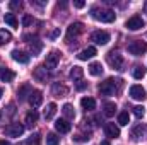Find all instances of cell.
I'll use <instances>...</instances> for the list:
<instances>
[{"label":"cell","mask_w":147,"mask_h":145,"mask_svg":"<svg viewBox=\"0 0 147 145\" xmlns=\"http://www.w3.org/2000/svg\"><path fill=\"white\" fill-rule=\"evenodd\" d=\"M91 15L96 21H101V22H113L116 19V14L113 10H110V9H98V7H94L91 10Z\"/></svg>","instance_id":"6da1fadb"},{"label":"cell","mask_w":147,"mask_h":145,"mask_svg":"<svg viewBox=\"0 0 147 145\" xmlns=\"http://www.w3.org/2000/svg\"><path fill=\"white\" fill-rule=\"evenodd\" d=\"M121 80H115V79H106L105 82L99 84V94L101 96H113L118 89H116V84H120Z\"/></svg>","instance_id":"7a4b0ae2"},{"label":"cell","mask_w":147,"mask_h":145,"mask_svg":"<svg viewBox=\"0 0 147 145\" xmlns=\"http://www.w3.org/2000/svg\"><path fill=\"white\" fill-rule=\"evenodd\" d=\"M127 50H128V53L134 55V56H142V55L147 51V43L142 41V39H135V41L128 43Z\"/></svg>","instance_id":"3957f363"},{"label":"cell","mask_w":147,"mask_h":145,"mask_svg":"<svg viewBox=\"0 0 147 145\" xmlns=\"http://www.w3.org/2000/svg\"><path fill=\"white\" fill-rule=\"evenodd\" d=\"M60 58H62V53H60V51H57V50L50 51V53L46 55L45 68H46V70H55V68H57V65H58V62H60Z\"/></svg>","instance_id":"277c9868"},{"label":"cell","mask_w":147,"mask_h":145,"mask_svg":"<svg viewBox=\"0 0 147 145\" xmlns=\"http://www.w3.org/2000/svg\"><path fill=\"white\" fill-rule=\"evenodd\" d=\"M106 60H108V63H110L111 68L121 70V67H123V56H121L118 51H110L108 56H106Z\"/></svg>","instance_id":"5b68a950"},{"label":"cell","mask_w":147,"mask_h":145,"mask_svg":"<svg viewBox=\"0 0 147 145\" xmlns=\"http://www.w3.org/2000/svg\"><path fill=\"white\" fill-rule=\"evenodd\" d=\"M22 133H24V126H22L21 123H10V125L5 126V135H7V137L19 138Z\"/></svg>","instance_id":"8992f818"},{"label":"cell","mask_w":147,"mask_h":145,"mask_svg":"<svg viewBox=\"0 0 147 145\" xmlns=\"http://www.w3.org/2000/svg\"><path fill=\"white\" fill-rule=\"evenodd\" d=\"M127 29H130V31H139V29H142L144 26H146V22H144V19L140 17V15H134V17H130L128 21H127Z\"/></svg>","instance_id":"52a82bcc"},{"label":"cell","mask_w":147,"mask_h":145,"mask_svg":"<svg viewBox=\"0 0 147 145\" xmlns=\"http://www.w3.org/2000/svg\"><path fill=\"white\" fill-rule=\"evenodd\" d=\"M82 31H84V24L82 22H74V24H70L69 29H67V41H72V38H77Z\"/></svg>","instance_id":"ba28073f"},{"label":"cell","mask_w":147,"mask_h":145,"mask_svg":"<svg viewBox=\"0 0 147 145\" xmlns=\"http://www.w3.org/2000/svg\"><path fill=\"white\" fill-rule=\"evenodd\" d=\"M132 138L135 142H140V140H147V125H139L132 130Z\"/></svg>","instance_id":"9c48e42d"},{"label":"cell","mask_w":147,"mask_h":145,"mask_svg":"<svg viewBox=\"0 0 147 145\" xmlns=\"http://www.w3.org/2000/svg\"><path fill=\"white\" fill-rule=\"evenodd\" d=\"M91 39L96 43V44H106L108 41H110V34L106 33V31H94L92 34H91Z\"/></svg>","instance_id":"30bf717a"},{"label":"cell","mask_w":147,"mask_h":145,"mask_svg":"<svg viewBox=\"0 0 147 145\" xmlns=\"http://www.w3.org/2000/svg\"><path fill=\"white\" fill-rule=\"evenodd\" d=\"M130 97L135 101H144L146 99V89L142 85H132L130 87Z\"/></svg>","instance_id":"8fae6325"},{"label":"cell","mask_w":147,"mask_h":145,"mask_svg":"<svg viewBox=\"0 0 147 145\" xmlns=\"http://www.w3.org/2000/svg\"><path fill=\"white\" fill-rule=\"evenodd\" d=\"M105 133H106V137H110V138H118V137H120V128H118L115 123H106V125H105Z\"/></svg>","instance_id":"7c38bea8"},{"label":"cell","mask_w":147,"mask_h":145,"mask_svg":"<svg viewBox=\"0 0 147 145\" xmlns=\"http://www.w3.org/2000/svg\"><path fill=\"white\" fill-rule=\"evenodd\" d=\"M24 39L29 43V48H31V51H33L34 55L41 51V43L38 41V38H36V36H29V34H26V36H24Z\"/></svg>","instance_id":"4fadbf2b"},{"label":"cell","mask_w":147,"mask_h":145,"mask_svg":"<svg viewBox=\"0 0 147 145\" xmlns=\"http://www.w3.org/2000/svg\"><path fill=\"white\" fill-rule=\"evenodd\" d=\"M41 103H43V92L41 91H33L31 96H29V104L33 108H38V106H41Z\"/></svg>","instance_id":"5bb4252c"},{"label":"cell","mask_w":147,"mask_h":145,"mask_svg":"<svg viewBox=\"0 0 147 145\" xmlns=\"http://www.w3.org/2000/svg\"><path fill=\"white\" fill-rule=\"evenodd\" d=\"M96 53H98V51H96L94 46H87L86 50H82V51L77 55V58H79V60H89V58L96 56Z\"/></svg>","instance_id":"9a60e30c"},{"label":"cell","mask_w":147,"mask_h":145,"mask_svg":"<svg viewBox=\"0 0 147 145\" xmlns=\"http://www.w3.org/2000/svg\"><path fill=\"white\" fill-rule=\"evenodd\" d=\"M31 92H33V89H31V85H29V84H24V85H21V89L17 91V97H19V101L29 99Z\"/></svg>","instance_id":"2e32d148"},{"label":"cell","mask_w":147,"mask_h":145,"mask_svg":"<svg viewBox=\"0 0 147 145\" xmlns=\"http://www.w3.org/2000/svg\"><path fill=\"white\" fill-rule=\"evenodd\" d=\"M10 55H12V58H14L17 63H28V62H29V55H26V53L21 51V50H14Z\"/></svg>","instance_id":"e0dca14e"},{"label":"cell","mask_w":147,"mask_h":145,"mask_svg":"<svg viewBox=\"0 0 147 145\" xmlns=\"http://www.w3.org/2000/svg\"><path fill=\"white\" fill-rule=\"evenodd\" d=\"M55 128H57V132H60V133H69L70 132V123L67 121V119H57L55 121Z\"/></svg>","instance_id":"ac0fdd59"},{"label":"cell","mask_w":147,"mask_h":145,"mask_svg":"<svg viewBox=\"0 0 147 145\" xmlns=\"http://www.w3.org/2000/svg\"><path fill=\"white\" fill-rule=\"evenodd\" d=\"M14 77H16V73L12 72L10 68L0 67V80L2 82H10V80H14Z\"/></svg>","instance_id":"d6986e66"},{"label":"cell","mask_w":147,"mask_h":145,"mask_svg":"<svg viewBox=\"0 0 147 145\" xmlns=\"http://www.w3.org/2000/svg\"><path fill=\"white\" fill-rule=\"evenodd\" d=\"M51 92H53V96H57V97H63V96L67 94V87L62 85V84H53Z\"/></svg>","instance_id":"ffe728a7"},{"label":"cell","mask_w":147,"mask_h":145,"mask_svg":"<svg viewBox=\"0 0 147 145\" xmlns=\"http://www.w3.org/2000/svg\"><path fill=\"white\" fill-rule=\"evenodd\" d=\"M80 106L86 109V111H92V109L96 108V101L92 97H82L80 99Z\"/></svg>","instance_id":"44dd1931"},{"label":"cell","mask_w":147,"mask_h":145,"mask_svg":"<svg viewBox=\"0 0 147 145\" xmlns=\"http://www.w3.org/2000/svg\"><path fill=\"white\" fill-rule=\"evenodd\" d=\"M115 111H116V104H115V103L108 101V103H105V104H103V113H105V116L111 118V116L115 114Z\"/></svg>","instance_id":"7402d4cb"},{"label":"cell","mask_w":147,"mask_h":145,"mask_svg":"<svg viewBox=\"0 0 147 145\" xmlns=\"http://www.w3.org/2000/svg\"><path fill=\"white\" fill-rule=\"evenodd\" d=\"M89 73L94 75V77L101 75V73H103V65H101L99 62H92V63L89 65Z\"/></svg>","instance_id":"603a6c76"},{"label":"cell","mask_w":147,"mask_h":145,"mask_svg":"<svg viewBox=\"0 0 147 145\" xmlns=\"http://www.w3.org/2000/svg\"><path fill=\"white\" fill-rule=\"evenodd\" d=\"M14 113H16V109H14V104L7 106V109L3 108V111L0 113V123H2L3 119H9V118H12V116H14Z\"/></svg>","instance_id":"cb8c5ba5"},{"label":"cell","mask_w":147,"mask_h":145,"mask_svg":"<svg viewBox=\"0 0 147 145\" xmlns=\"http://www.w3.org/2000/svg\"><path fill=\"white\" fill-rule=\"evenodd\" d=\"M55 113H57V104L55 103H50L46 106V109H45V119H51L55 116Z\"/></svg>","instance_id":"d4e9b609"},{"label":"cell","mask_w":147,"mask_h":145,"mask_svg":"<svg viewBox=\"0 0 147 145\" xmlns=\"http://www.w3.org/2000/svg\"><path fill=\"white\" fill-rule=\"evenodd\" d=\"M82 75H84V70H82L80 67H74L72 70H70V77H72L74 82H79V80H82Z\"/></svg>","instance_id":"484cf974"},{"label":"cell","mask_w":147,"mask_h":145,"mask_svg":"<svg viewBox=\"0 0 147 145\" xmlns=\"http://www.w3.org/2000/svg\"><path fill=\"white\" fill-rule=\"evenodd\" d=\"M33 75H34L36 80H41L43 82V80H46V68L45 67H38V68H34V73Z\"/></svg>","instance_id":"4316f807"},{"label":"cell","mask_w":147,"mask_h":145,"mask_svg":"<svg viewBox=\"0 0 147 145\" xmlns=\"http://www.w3.org/2000/svg\"><path fill=\"white\" fill-rule=\"evenodd\" d=\"M62 111H63V114H65V118H67V121H69V119H74V118H75V111H74L72 104H65Z\"/></svg>","instance_id":"83f0119b"},{"label":"cell","mask_w":147,"mask_h":145,"mask_svg":"<svg viewBox=\"0 0 147 145\" xmlns=\"http://www.w3.org/2000/svg\"><path fill=\"white\" fill-rule=\"evenodd\" d=\"M10 39H12V34H10L9 31H5V29H0V46L7 44Z\"/></svg>","instance_id":"f1b7e54d"},{"label":"cell","mask_w":147,"mask_h":145,"mask_svg":"<svg viewBox=\"0 0 147 145\" xmlns=\"http://www.w3.org/2000/svg\"><path fill=\"white\" fill-rule=\"evenodd\" d=\"M36 121H38V113L34 109H31V111L26 114V123H28V125H34Z\"/></svg>","instance_id":"f546056e"},{"label":"cell","mask_w":147,"mask_h":145,"mask_svg":"<svg viewBox=\"0 0 147 145\" xmlns=\"http://www.w3.org/2000/svg\"><path fill=\"white\" fill-rule=\"evenodd\" d=\"M118 123H120V125H123V126L130 123V116H128V113H127V111H123V113H120V114H118Z\"/></svg>","instance_id":"4dcf8cb0"},{"label":"cell","mask_w":147,"mask_h":145,"mask_svg":"<svg viewBox=\"0 0 147 145\" xmlns=\"http://www.w3.org/2000/svg\"><path fill=\"white\" fill-rule=\"evenodd\" d=\"M58 144H60V138L55 133H48L46 135V145H58Z\"/></svg>","instance_id":"1f68e13d"},{"label":"cell","mask_w":147,"mask_h":145,"mask_svg":"<svg viewBox=\"0 0 147 145\" xmlns=\"http://www.w3.org/2000/svg\"><path fill=\"white\" fill-rule=\"evenodd\" d=\"M5 22L10 26V28H17V19L14 14H5Z\"/></svg>","instance_id":"d6a6232c"},{"label":"cell","mask_w":147,"mask_h":145,"mask_svg":"<svg viewBox=\"0 0 147 145\" xmlns=\"http://www.w3.org/2000/svg\"><path fill=\"white\" fill-rule=\"evenodd\" d=\"M144 75H146V68H144L142 65H137V67L134 68V77H135V79H144Z\"/></svg>","instance_id":"836d02e7"},{"label":"cell","mask_w":147,"mask_h":145,"mask_svg":"<svg viewBox=\"0 0 147 145\" xmlns=\"http://www.w3.org/2000/svg\"><path fill=\"white\" fill-rule=\"evenodd\" d=\"M28 144H29V145H39V144H41V135H39V133L31 135V137L28 138Z\"/></svg>","instance_id":"e575fe53"},{"label":"cell","mask_w":147,"mask_h":145,"mask_svg":"<svg viewBox=\"0 0 147 145\" xmlns=\"http://www.w3.org/2000/svg\"><path fill=\"white\" fill-rule=\"evenodd\" d=\"M134 114H135L137 118H142V116L146 114V109H144V106H135V108H134Z\"/></svg>","instance_id":"d590c367"},{"label":"cell","mask_w":147,"mask_h":145,"mask_svg":"<svg viewBox=\"0 0 147 145\" xmlns=\"http://www.w3.org/2000/svg\"><path fill=\"white\" fill-rule=\"evenodd\" d=\"M31 24H33V17L26 14V15L22 17V26H26V28H28V26H31Z\"/></svg>","instance_id":"8d00e7d4"},{"label":"cell","mask_w":147,"mask_h":145,"mask_svg":"<svg viewBox=\"0 0 147 145\" xmlns=\"http://www.w3.org/2000/svg\"><path fill=\"white\" fill-rule=\"evenodd\" d=\"M9 5H10V9H21L22 7V2L21 0H12Z\"/></svg>","instance_id":"74e56055"},{"label":"cell","mask_w":147,"mask_h":145,"mask_svg":"<svg viewBox=\"0 0 147 145\" xmlns=\"http://www.w3.org/2000/svg\"><path fill=\"white\" fill-rule=\"evenodd\" d=\"M89 138H91V137H87V135H75V137H74L75 142H87Z\"/></svg>","instance_id":"f35d334b"},{"label":"cell","mask_w":147,"mask_h":145,"mask_svg":"<svg viewBox=\"0 0 147 145\" xmlns=\"http://www.w3.org/2000/svg\"><path fill=\"white\" fill-rule=\"evenodd\" d=\"M75 87H77L79 91H82V89H86V82H84V80H79V82H75Z\"/></svg>","instance_id":"ab89813d"},{"label":"cell","mask_w":147,"mask_h":145,"mask_svg":"<svg viewBox=\"0 0 147 145\" xmlns=\"http://www.w3.org/2000/svg\"><path fill=\"white\" fill-rule=\"evenodd\" d=\"M74 5H75V7H77V9H82V7H84V5H86V3H84V2H82V0H75V2H74Z\"/></svg>","instance_id":"60d3db41"},{"label":"cell","mask_w":147,"mask_h":145,"mask_svg":"<svg viewBox=\"0 0 147 145\" xmlns=\"http://www.w3.org/2000/svg\"><path fill=\"white\" fill-rule=\"evenodd\" d=\"M58 33H60V31H58V29H55V31L51 33V39H55V38L58 36Z\"/></svg>","instance_id":"b9f144b4"},{"label":"cell","mask_w":147,"mask_h":145,"mask_svg":"<svg viewBox=\"0 0 147 145\" xmlns=\"http://www.w3.org/2000/svg\"><path fill=\"white\" fill-rule=\"evenodd\" d=\"M0 145H10L7 140H0Z\"/></svg>","instance_id":"7bdbcfd3"},{"label":"cell","mask_w":147,"mask_h":145,"mask_svg":"<svg viewBox=\"0 0 147 145\" xmlns=\"http://www.w3.org/2000/svg\"><path fill=\"white\" fill-rule=\"evenodd\" d=\"M101 145H110V142H108V140H105V142H103Z\"/></svg>","instance_id":"ee69618b"},{"label":"cell","mask_w":147,"mask_h":145,"mask_svg":"<svg viewBox=\"0 0 147 145\" xmlns=\"http://www.w3.org/2000/svg\"><path fill=\"white\" fill-rule=\"evenodd\" d=\"M2 94H3V92H2V89H0V97H2Z\"/></svg>","instance_id":"f6af8a7d"},{"label":"cell","mask_w":147,"mask_h":145,"mask_svg":"<svg viewBox=\"0 0 147 145\" xmlns=\"http://www.w3.org/2000/svg\"><path fill=\"white\" fill-rule=\"evenodd\" d=\"M146 10H147V2H146Z\"/></svg>","instance_id":"bcb514c9"}]
</instances>
